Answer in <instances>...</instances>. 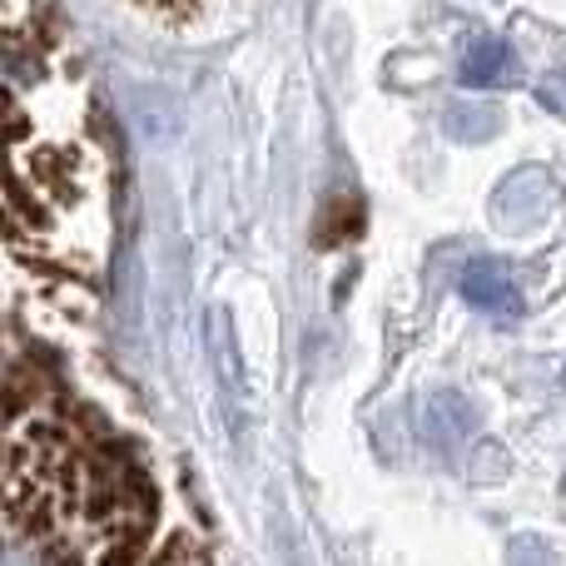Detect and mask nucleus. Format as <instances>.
<instances>
[{"label":"nucleus","instance_id":"1","mask_svg":"<svg viewBox=\"0 0 566 566\" xmlns=\"http://www.w3.org/2000/svg\"><path fill=\"white\" fill-rule=\"evenodd\" d=\"M125 6L169 35H224L254 10V0H125Z\"/></svg>","mask_w":566,"mask_h":566},{"label":"nucleus","instance_id":"2","mask_svg":"<svg viewBox=\"0 0 566 566\" xmlns=\"http://www.w3.org/2000/svg\"><path fill=\"white\" fill-rule=\"evenodd\" d=\"M552 209V179L542 169H517L502 179V189L492 195V219L497 229L517 234V229H537Z\"/></svg>","mask_w":566,"mask_h":566},{"label":"nucleus","instance_id":"3","mask_svg":"<svg viewBox=\"0 0 566 566\" xmlns=\"http://www.w3.org/2000/svg\"><path fill=\"white\" fill-rule=\"evenodd\" d=\"M462 298L482 313H512L517 308V283H512L502 259H472L462 269Z\"/></svg>","mask_w":566,"mask_h":566},{"label":"nucleus","instance_id":"4","mask_svg":"<svg viewBox=\"0 0 566 566\" xmlns=\"http://www.w3.org/2000/svg\"><path fill=\"white\" fill-rule=\"evenodd\" d=\"M462 85H512V75H517V60H512L507 40L502 35H478L468 50H462Z\"/></svg>","mask_w":566,"mask_h":566},{"label":"nucleus","instance_id":"5","mask_svg":"<svg viewBox=\"0 0 566 566\" xmlns=\"http://www.w3.org/2000/svg\"><path fill=\"white\" fill-rule=\"evenodd\" d=\"M442 129L458 145H478V139H492L502 129V109L488 105V99H452L442 109Z\"/></svg>","mask_w":566,"mask_h":566},{"label":"nucleus","instance_id":"6","mask_svg":"<svg viewBox=\"0 0 566 566\" xmlns=\"http://www.w3.org/2000/svg\"><path fill=\"white\" fill-rule=\"evenodd\" d=\"M468 428H472V408H468V398H462V392H438V398L428 402V432L438 442L468 438Z\"/></svg>","mask_w":566,"mask_h":566},{"label":"nucleus","instance_id":"7","mask_svg":"<svg viewBox=\"0 0 566 566\" xmlns=\"http://www.w3.org/2000/svg\"><path fill=\"white\" fill-rule=\"evenodd\" d=\"M512 566H552V547L542 537H517L512 542Z\"/></svg>","mask_w":566,"mask_h":566}]
</instances>
